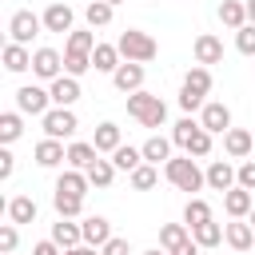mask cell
Returning a JSON list of instances; mask_svg holds the SVG:
<instances>
[{"mask_svg":"<svg viewBox=\"0 0 255 255\" xmlns=\"http://www.w3.org/2000/svg\"><path fill=\"white\" fill-rule=\"evenodd\" d=\"M171 143L183 147V155H207V151H211V131H203L199 120L183 116V120L171 128Z\"/></svg>","mask_w":255,"mask_h":255,"instance_id":"obj_1","label":"cell"},{"mask_svg":"<svg viewBox=\"0 0 255 255\" xmlns=\"http://www.w3.org/2000/svg\"><path fill=\"white\" fill-rule=\"evenodd\" d=\"M163 179H167L171 187H179V191H199V187L207 183V171H199L191 155H171V159L163 163Z\"/></svg>","mask_w":255,"mask_h":255,"instance_id":"obj_2","label":"cell"},{"mask_svg":"<svg viewBox=\"0 0 255 255\" xmlns=\"http://www.w3.org/2000/svg\"><path fill=\"white\" fill-rule=\"evenodd\" d=\"M207 92H211V68L195 64V68L183 76V88H179V108H183V112H195V108L203 112V104H207L203 96H207Z\"/></svg>","mask_w":255,"mask_h":255,"instance_id":"obj_3","label":"cell"},{"mask_svg":"<svg viewBox=\"0 0 255 255\" xmlns=\"http://www.w3.org/2000/svg\"><path fill=\"white\" fill-rule=\"evenodd\" d=\"M128 116L139 120L143 128H163L167 104H163L159 96H151V92H131V96H128Z\"/></svg>","mask_w":255,"mask_h":255,"instance_id":"obj_4","label":"cell"},{"mask_svg":"<svg viewBox=\"0 0 255 255\" xmlns=\"http://www.w3.org/2000/svg\"><path fill=\"white\" fill-rule=\"evenodd\" d=\"M116 48H120V56H124V60H131V64H147V60H155V52H159V44H155L147 32H139V28L120 32Z\"/></svg>","mask_w":255,"mask_h":255,"instance_id":"obj_5","label":"cell"},{"mask_svg":"<svg viewBox=\"0 0 255 255\" xmlns=\"http://www.w3.org/2000/svg\"><path fill=\"white\" fill-rule=\"evenodd\" d=\"M16 112L20 116H48L52 112V92H44L40 84H24V88H16Z\"/></svg>","mask_w":255,"mask_h":255,"instance_id":"obj_6","label":"cell"},{"mask_svg":"<svg viewBox=\"0 0 255 255\" xmlns=\"http://www.w3.org/2000/svg\"><path fill=\"white\" fill-rule=\"evenodd\" d=\"M40 128H44V135H48V139H60V143H64V139H72V135H76L80 120H76V112H72V108H52V112L40 120Z\"/></svg>","mask_w":255,"mask_h":255,"instance_id":"obj_7","label":"cell"},{"mask_svg":"<svg viewBox=\"0 0 255 255\" xmlns=\"http://www.w3.org/2000/svg\"><path fill=\"white\" fill-rule=\"evenodd\" d=\"M40 28H44V16H36L32 8H20V12H12V20H8V36H12V44H32V36H40Z\"/></svg>","mask_w":255,"mask_h":255,"instance_id":"obj_8","label":"cell"},{"mask_svg":"<svg viewBox=\"0 0 255 255\" xmlns=\"http://www.w3.org/2000/svg\"><path fill=\"white\" fill-rule=\"evenodd\" d=\"M32 76H40V80H60L64 76V56L56 52V48H36L32 52Z\"/></svg>","mask_w":255,"mask_h":255,"instance_id":"obj_9","label":"cell"},{"mask_svg":"<svg viewBox=\"0 0 255 255\" xmlns=\"http://www.w3.org/2000/svg\"><path fill=\"white\" fill-rule=\"evenodd\" d=\"M199 124H203V131H211V135H227V131H231V108L219 104V100H207L203 112H199Z\"/></svg>","mask_w":255,"mask_h":255,"instance_id":"obj_10","label":"cell"},{"mask_svg":"<svg viewBox=\"0 0 255 255\" xmlns=\"http://www.w3.org/2000/svg\"><path fill=\"white\" fill-rule=\"evenodd\" d=\"M112 84H116V92H124V96H131V92H143V64H131V60H124V64L116 68Z\"/></svg>","mask_w":255,"mask_h":255,"instance_id":"obj_11","label":"cell"},{"mask_svg":"<svg viewBox=\"0 0 255 255\" xmlns=\"http://www.w3.org/2000/svg\"><path fill=\"white\" fill-rule=\"evenodd\" d=\"M72 20H76V12L68 8V4H60V0H52L48 8H44V32H76L72 28Z\"/></svg>","mask_w":255,"mask_h":255,"instance_id":"obj_12","label":"cell"},{"mask_svg":"<svg viewBox=\"0 0 255 255\" xmlns=\"http://www.w3.org/2000/svg\"><path fill=\"white\" fill-rule=\"evenodd\" d=\"M251 207H255V195L247 191V187H231V191H223V211L231 215V219H247L251 215Z\"/></svg>","mask_w":255,"mask_h":255,"instance_id":"obj_13","label":"cell"},{"mask_svg":"<svg viewBox=\"0 0 255 255\" xmlns=\"http://www.w3.org/2000/svg\"><path fill=\"white\" fill-rule=\"evenodd\" d=\"M191 52H195V64H203V68H207V64H219V60H223V40L211 36V32H199Z\"/></svg>","mask_w":255,"mask_h":255,"instance_id":"obj_14","label":"cell"},{"mask_svg":"<svg viewBox=\"0 0 255 255\" xmlns=\"http://www.w3.org/2000/svg\"><path fill=\"white\" fill-rule=\"evenodd\" d=\"M48 92H52V108H72V104L80 100V80L64 72L60 80H52V88H48Z\"/></svg>","mask_w":255,"mask_h":255,"instance_id":"obj_15","label":"cell"},{"mask_svg":"<svg viewBox=\"0 0 255 255\" xmlns=\"http://www.w3.org/2000/svg\"><path fill=\"white\" fill-rule=\"evenodd\" d=\"M223 239H227V247H235V251H251V247H255V227H251L247 219H231V223L223 227Z\"/></svg>","mask_w":255,"mask_h":255,"instance_id":"obj_16","label":"cell"},{"mask_svg":"<svg viewBox=\"0 0 255 255\" xmlns=\"http://www.w3.org/2000/svg\"><path fill=\"white\" fill-rule=\"evenodd\" d=\"M32 155H36V163H40V167H60V163H68V147H64L60 139H48V135L36 143V151H32Z\"/></svg>","mask_w":255,"mask_h":255,"instance_id":"obj_17","label":"cell"},{"mask_svg":"<svg viewBox=\"0 0 255 255\" xmlns=\"http://www.w3.org/2000/svg\"><path fill=\"white\" fill-rule=\"evenodd\" d=\"M80 231H84V243H88V247H104V243L112 239V223H108L104 215H88V219H80Z\"/></svg>","mask_w":255,"mask_h":255,"instance_id":"obj_18","label":"cell"},{"mask_svg":"<svg viewBox=\"0 0 255 255\" xmlns=\"http://www.w3.org/2000/svg\"><path fill=\"white\" fill-rule=\"evenodd\" d=\"M207 187H211V191H231V187H235V167H231L227 159H211V167H207Z\"/></svg>","mask_w":255,"mask_h":255,"instance_id":"obj_19","label":"cell"},{"mask_svg":"<svg viewBox=\"0 0 255 255\" xmlns=\"http://www.w3.org/2000/svg\"><path fill=\"white\" fill-rule=\"evenodd\" d=\"M48 239L60 243V251H68V247H80V243H84V231H80V223L60 219V223H52V235H48Z\"/></svg>","mask_w":255,"mask_h":255,"instance_id":"obj_20","label":"cell"},{"mask_svg":"<svg viewBox=\"0 0 255 255\" xmlns=\"http://www.w3.org/2000/svg\"><path fill=\"white\" fill-rule=\"evenodd\" d=\"M124 64V56H120V48L116 44H96V52H92V68L96 72H108V76H116V68Z\"/></svg>","mask_w":255,"mask_h":255,"instance_id":"obj_21","label":"cell"},{"mask_svg":"<svg viewBox=\"0 0 255 255\" xmlns=\"http://www.w3.org/2000/svg\"><path fill=\"white\" fill-rule=\"evenodd\" d=\"M251 131H243V128H231L227 135H223V151L231 155V159H247L251 155Z\"/></svg>","mask_w":255,"mask_h":255,"instance_id":"obj_22","label":"cell"},{"mask_svg":"<svg viewBox=\"0 0 255 255\" xmlns=\"http://www.w3.org/2000/svg\"><path fill=\"white\" fill-rule=\"evenodd\" d=\"M100 159V151H96V143H84V139H76V143H68V167H76V171H88L92 163Z\"/></svg>","mask_w":255,"mask_h":255,"instance_id":"obj_23","label":"cell"},{"mask_svg":"<svg viewBox=\"0 0 255 255\" xmlns=\"http://www.w3.org/2000/svg\"><path fill=\"white\" fill-rule=\"evenodd\" d=\"M219 20H223V28H231V32L247 28V4H243V0H223V4H219Z\"/></svg>","mask_w":255,"mask_h":255,"instance_id":"obj_24","label":"cell"},{"mask_svg":"<svg viewBox=\"0 0 255 255\" xmlns=\"http://www.w3.org/2000/svg\"><path fill=\"white\" fill-rule=\"evenodd\" d=\"M88 187H92V183H88V175H84V171H76V167L60 171V179H56V191H64V195H80V199H84V195H88Z\"/></svg>","mask_w":255,"mask_h":255,"instance_id":"obj_25","label":"cell"},{"mask_svg":"<svg viewBox=\"0 0 255 255\" xmlns=\"http://www.w3.org/2000/svg\"><path fill=\"white\" fill-rule=\"evenodd\" d=\"M92 143H96V151L104 155V151H116V147H124V135H120V128H116L112 120H104V124L96 128V139H92Z\"/></svg>","mask_w":255,"mask_h":255,"instance_id":"obj_26","label":"cell"},{"mask_svg":"<svg viewBox=\"0 0 255 255\" xmlns=\"http://www.w3.org/2000/svg\"><path fill=\"white\" fill-rule=\"evenodd\" d=\"M139 151H143V163H155V167H159V163H167V159H171V139L151 135V139H143V147H139Z\"/></svg>","mask_w":255,"mask_h":255,"instance_id":"obj_27","label":"cell"},{"mask_svg":"<svg viewBox=\"0 0 255 255\" xmlns=\"http://www.w3.org/2000/svg\"><path fill=\"white\" fill-rule=\"evenodd\" d=\"M36 219V199L32 195H16V199H8V223H32Z\"/></svg>","mask_w":255,"mask_h":255,"instance_id":"obj_28","label":"cell"},{"mask_svg":"<svg viewBox=\"0 0 255 255\" xmlns=\"http://www.w3.org/2000/svg\"><path fill=\"white\" fill-rule=\"evenodd\" d=\"M187 239H191V227H187V223H163V227H159V247H163L167 255H171L179 243H187Z\"/></svg>","mask_w":255,"mask_h":255,"instance_id":"obj_29","label":"cell"},{"mask_svg":"<svg viewBox=\"0 0 255 255\" xmlns=\"http://www.w3.org/2000/svg\"><path fill=\"white\" fill-rule=\"evenodd\" d=\"M4 68H8V72H28V68H32V52H28L24 44H12V40H8V44H4Z\"/></svg>","mask_w":255,"mask_h":255,"instance_id":"obj_30","label":"cell"},{"mask_svg":"<svg viewBox=\"0 0 255 255\" xmlns=\"http://www.w3.org/2000/svg\"><path fill=\"white\" fill-rule=\"evenodd\" d=\"M20 135H24V116H20V112H4V116H0V143L8 147V143H16Z\"/></svg>","mask_w":255,"mask_h":255,"instance_id":"obj_31","label":"cell"},{"mask_svg":"<svg viewBox=\"0 0 255 255\" xmlns=\"http://www.w3.org/2000/svg\"><path fill=\"white\" fill-rule=\"evenodd\" d=\"M112 163H116V171H128V175H131V171L143 163V151H139V147H131V143H124V147H116V151H112Z\"/></svg>","mask_w":255,"mask_h":255,"instance_id":"obj_32","label":"cell"},{"mask_svg":"<svg viewBox=\"0 0 255 255\" xmlns=\"http://www.w3.org/2000/svg\"><path fill=\"white\" fill-rule=\"evenodd\" d=\"M84 175H88L92 187H112V179H116V163H112V159H96Z\"/></svg>","mask_w":255,"mask_h":255,"instance_id":"obj_33","label":"cell"},{"mask_svg":"<svg viewBox=\"0 0 255 255\" xmlns=\"http://www.w3.org/2000/svg\"><path fill=\"white\" fill-rule=\"evenodd\" d=\"M52 207H56V215H60V219H76V215L84 211V199H80V195H64V191H52Z\"/></svg>","mask_w":255,"mask_h":255,"instance_id":"obj_34","label":"cell"},{"mask_svg":"<svg viewBox=\"0 0 255 255\" xmlns=\"http://www.w3.org/2000/svg\"><path fill=\"white\" fill-rule=\"evenodd\" d=\"M191 239H195L199 247H219V243H223V227H219L215 219H207V223L191 227Z\"/></svg>","mask_w":255,"mask_h":255,"instance_id":"obj_35","label":"cell"},{"mask_svg":"<svg viewBox=\"0 0 255 255\" xmlns=\"http://www.w3.org/2000/svg\"><path fill=\"white\" fill-rule=\"evenodd\" d=\"M128 179H131V187H135V191H151V187L159 183V167H155V163H139Z\"/></svg>","mask_w":255,"mask_h":255,"instance_id":"obj_36","label":"cell"},{"mask_svg":"<svg viewBox=\"0 0 255 255\" xmlns=\"http://www.w3.org/2000/svg\"><path fill=\"white\" fill-rule=\"evenodd\" d=\"M207 219H211V207H207V199L191 195V199H187V207H183V223H187V227H199V223H207Z\"/></svg>","mask_w":255,"mask_h":255,"instance_id":"obj_37","label":"cell"},{"mask_svg":"<svg viewBox=\"0 0 255 255\" xmlns=\"http://www.w3.org/2000/svg\"><path fill=\"white\" fill-rule=\"evenodd\" d=\"M112 12H116L112 4H104V0H92V4L84 8V20H88L92 28H108V24H112Z\"/></svg>","mask_w":255,"mask_h":255,"instance_id":"obj_38","label":"cell"},{"mask_svg":"<svg viewBox=\"0 0 255 255\" xmlns=\"http://www.w3.org/2000/svg\"><path fill=\"white\" fill-rule=\"evenodd\" d=\"M88 68H92V56H88V52H64V72H68V76L80 80Z\"/></svg>","mask_w":255,"mask_h":255,"instance_id":"obj_39","label":"cell"},{"mask_svg":"<svg viewBox=\"0 0 255 255\" xmlns=\"http://www.w3.org/2000/svg\"><path fill=\"white\" fill-rule=\"evenodd\" d=\"M68 52H96V32H68Z\"/></svg>","mask_w":255,"mask_h":255,"instance_id":"obj_40","label":"cell"},{"mask_svg":"<svg viewBox=\"0 0 255 255\" xmlns=\"http://www.w3.org/2000/svg\"><path fill=\"white\" fill-rule=\"evenodd\" d=\"M16 243H20L16 223H0V255H12V251H16Z\"/></svg>","mask_w":255,"mask_h":255,"instance_id":"obj_41","label":"cell"},{"mask_svg":"<svg viewBox=\"0 0 255 255\" xmlns=\"http://www.w3.org/2000/svg\"><path fill=\"white\" fill-rule=\"evenodd\" d=\"M235 48H239L243 56H255V24H247V28L235 32Z\"/></svg>","mask_w":255,"mask_h":255,"instance_id":"obj_42","label":"cell"},{"mask_svg":"<svg viewBox=\"0 0 255 255\" xmlns=\"http://www.w3.org/2000/svg\"><path fill=\"white\" fill-rule=\"evenodd\" d=\"M235 183L247 187V191H255V159H243V163L235 167Z\"/></svg>","mask_w":255,"mask_h":255,"instance_id":"obj_43","label":"cell"},{"mask_svg":"<svg viewBox=\"0 0 255 255\" xmlns=\"http://www.w3.org/2000/svg\"><path fill=\"white\" fill-rule=\"evenodd\" d=\"M100 255H131V247H128V239H120V235H112L104 247H100Z\"/></svg>","mask_w":255,"mask_h":255,"instance_id":"obj_44","label":"cell"},{"mask_svg":"<svg viewBox=\"0 0 255 255\" xmlns=\"http://www.w3.org/2000/svg\"><path fill=\"white\" fill-rule=\"evenodd\" d=\"M12 171H16V155L4 147V151H0V179H12Z\"/></svg>","mask_w":255,"mask_h":255,"instance_id":"obj_45","label":"cell"},{"mask_svg":"<svg viewBox=\"0 0 255 255\" xmlns=\"http://www.w3.org/2000/svg\"><path fill=\"white\" fill-rule=\"evenodd\" d=\"M32 255H64V251H60V243H52V239H40V243L32 247Z\"/></svg>","mask_w":255,"mask_h":255,"instance_id":"obj_46","label":"cell"},{"mask_svg":"<svg viewBox=\"0 0 255 255\" xmlns=\"http://www.w3.org/2000/svg\"><path fill=\"white\" fill-rule=\"evenodd\" d=\"M171 255H199V243H195V239H187V243H179Z\"/></svg>","mask_w":255,"mask_h":255,"instance_id":"obj_47","label":"cell"},{"mask_svg":"<svg viewBox=\"0 0 255 255\" xmlns=\"http://www.w3.org/2000/svg\"><path fill=\"white\" fill-rule=\"evenodd\" d=\"M64 255H100V247H88V243H80V247H68Z\"/></svg>","mask_w":255,"mask_h":255,"instance_id":"obj_48","label":"cell"},{"mask_svg":"<svg viewBox=\"0 0 255 255\" xmlns=\"http://www.w3.org/2000/svg\"><path fill=\"white\" fill-rule=\"evenodd\" d=\"M247 4V24H255V0H243Z\"/></svg>","mask_w":255,"mask_h":255,"instance_id":"obj_49","label":"cell"},{"mask_svg":"<svg viewBox=\"0 0 255 255\" xmlns=\"http://www.w3.org/2000/svg\"><path fill=\"white\" fill-rule=\"evenodd\" d=\"M247 223H251V227H255V207H251V215H247Z\"/></svg>","mask_w":255,"mask_h":255,"instance_id":"obj_50","label":"cell"},{"mask_svg":"<svg viewBox=\"0 0 255 255\" xmlns=\"http://www.w3.org/2000/svg\"><path fill=\"white\" fill-rule=\"evenodd\" d=\"M143 255H167V251H159V247H155V251H143Z\"/></svg>","mask_w":255,"mask_h":255,"instance_id":"obj_51","label":"cell"},{"mask_svg":"<svg viewBox=\"0 0 255 255\" xmlns=\"http://www.w3.org/2000/svg\"><path fill=\"white\" fill-rule=\"evenodd\" d=\"M104 4H112V8H116V4H124V0H104Z\"/></svg>","mask_w":255,"mask_h":255,"instance_id":"obj_52","label":"cell"}]
</instances>
